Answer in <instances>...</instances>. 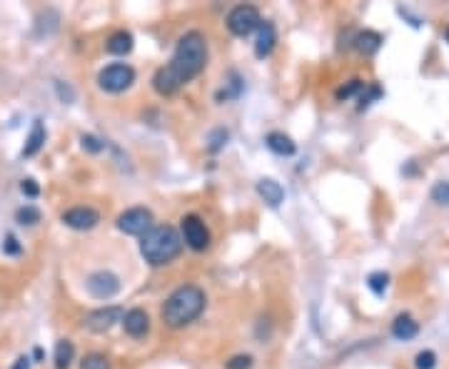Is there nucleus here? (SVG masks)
Returning <instances> with one entry per match:
<instances>
[{
  "label": "nucleus",
  "instance_id": "nucleus-1",
  "mask_svg": "<svg viewBox=\"0 0 449 369\" xmlns=\"http://www.w3.org/2000/svg\"><path fill=\"white\" fill-rule=\"evenodd\" d=\"M207 65V40L203 33L190 30L178 40V48L173 53V60L168 65H162L152 75V88L157 95L168 97L175 95L185 83L198 78Z\"/></svg>",
  "mask_w": 449,
  "mask_h": 369
},
{
  "label": "nucleus",
  "instance_id": "nucleus-22",
  "mask_svg": "<svg viewBox=\"0 0 449 369\" xmlns=\"http://www.w3.org/2000/svg\"><path fill=\"white\" fill-rule=\"evenodd\" d=\"M230 78H233V83L228 85V90H220V93H217V102L235 100V97H239V93H242V80H239L237 72H230Z\"/></svg>",
  "mask_w": 449,
  "mask_h": 369
},
{
  "label": "nucleus",
  "instance_id": "nucleus-15",
  "mask_svg": "<svg viewBox=\"0 0 449 369\" xmlns=\"http://www.w3.org/2000/svg\"><path fill=\"white\" fill-rule=\"evenodd\" d=\"M419 332V324L414 322L412 315H407V312H402V315L395 317V322H392V334H395L397 340L407 342L412 340V337H417Z\"/></svg>",
  "mask_w": 449,
  "mask_h": 369
},
{
  "label": "nucleus",
  "instance_id": "nucleus-19",
  "mask_svg": "<svg viewBox=\"0 0 449 369\" xmlns=\"http://www.w3.org/2000/svg\"><path fill=\"white\" fill-rule=\"evenodd\" d=\"M53 359H55V369H70L72 359H75V345L70 340H58Z\"/></svg>",
  "mask_w": 449,
  "mask_h": 369
},
{
  "label": "nucleus",
  "instance_id": "nucleus-7",
  "mask_svg": "<svg viewBox=\"0 0 449 369\" xmlns=\"http://www.w3.org/2000/svg\"><path fill=\"white\" fill-rule=\"evenodd\" d=\"M118 230L135 237H145L152 230V212L148 207H130L118 217Z\"/></svg>",
  "mask_w": 449,
  "mask_h": 369
},
{
  "label": "nucleus",
  "instance_id": "nucleus-6",
  "mask_svg": "<svg viewBox=\"0 0 449 369\" xmlns=\"http://www.w3.org/2000/svg\"><path fill=\"white\" fill-rule=\"evenodd\" d=\"M180 230H182V240L190 250L195 252H205L210 247V230L203 222V217L198 214H185L180 220Z\"/></svg>",
  "mask_w": 449,
  "mask_h": 369
},
{
  "label": "nucleus",
  "instance_id": "nucleus-23",
  "mask_svg": "<svg viewBox=\"0 0 449 369\" xmlns=\"http://www.w3.org/2000/svg\"><path fill=\"white\" fill-rule=\"evenodd\" d=\"M80 369H110V359L100 352H90L80 362Z\"/></svg>",
  "mask_w": 449,
  "mask_h": 369
},
{
  "label": "nucleus",
  "instance_id": "nucleus-13",
  "mask_svg": "<svg viewBox=\"0 0 449 369\" xmlns=\"http://www.w3.org/2000/svg\"><path fill=\"white\" fill-rule=\"evenodd\" d=\"M265 145H267L269 152H275L280 157H292L297 152V145L292 143V137L285 135V132H269L265 137Z\"/></svg>",
  "mask_w": 449,
  "mask_h": 369
},
{
  "label": "nucleus",
  "instance_id": "nucleus-21",
  "mask_svg": "<svg viewBox=\"0 0 449 369\" xmlns=\"http://www.w3.org/2000/svg\"><path fill=\"white\" fill-rule=\"evenodd\" d=\"M367 287H370L377 297H382L389 287V274L387 272H372L370 277H367Z\"/></svg>",
  "mask_w": 449,
  "mask_h": 369
},
{
  "label": "nucleus",
  "instance_id": "nucleus-8",
  "mask_svg": "<svg viewBox=\"0 0 449 369\" xmlns=\"http://www.w3.org/2000/svg\"><path fill=\"white\" fill-rule=\"evenodd\" d=\"M85 287L95 299H110L120 292V277L110 269H97L88 277Z\"/></svg>",
  "mask_w": 449,
  "mask_h": 369
},
{
  "label": "nucleus",
  "instance_id": "nucleus-25",
  "mask_svg": "<svg viewBox=\"0 0 449 369\" xmlns=\"http://www.w3.org/2000/svg\"><path fill=\"white\" fill-rule=\"evenodd\" d=\"M228 130H222V127H217V130H212L210 132V145H207V150L210 152H220L225 145H228Z\"/></svg>",
  "mask_w": 449,
  "mask_h": 369
},
{
  "label": "nucleus",
  "instance_id": "nucleus-9",
  "mask_svg": "<svg viewBox=\"0 0 449 369\" xmlns=\"http://www.w3.org/2000/svg\"><path fill=\"white\" fill-rule=\"evenodd\" d=\"M123 317H125V312H123V307H100V310H93L88 317H85V327L90 329V332L95 334H102L108 332V329H113L118 322H123Z\"/></svg>",
  "mask_w": 449,
  "mask_h": 369
},
{
  "label": "nucleus",
  "instance_id": "nucleus-4",
  "mask_svg": "<svg viewBox=\"0 0 449 369\" xmlns=\"http://www.w3.org/2000/svg\"><path fill=\"white\" fill-rule=\"evenodd\" d=\"M132 83H135V70H132L130 65H125V63H113V65L102 68L100 75H97V85H100V90L113 93V95L125 93Z\"/></svg>",
  "mask_w": 449,
  "mask_h": 369
},
{
  "label": "nucleus",
  "instance_id": "nucleus-14",
  "mask_svg": "<svg viewBox=\"0 0 449 369\" xmlns=\"http://www.w3.org/2000/svg\"><path fill=\"white\" fill-rule=\"evenodd\" d=\"M258 195L262 197L269 207H280L282 200H285V190H282V184L277 182V180H272V178L260 180V182H258Z\"/></svg>",
  "mask_w": 449,
  "mask_h": 369
},
{
  "label": "nucleus",
  "instance_id": "nucleus-16",
  "mask_svg": "<svg viewBox=\"0 0 449 369\" xmlns=\"http://www.w3.org/2000/svg\"><path fill=\"white\" fill-rule=\"evenodd\" d=\"M354 48L362 55H375L382 48V36L375 33V30H365V33H357L354 36Z\"/></svg>",
  "mask_w": 449,
  "mask_h": 369
},
{
  "label": "nucleus",
  "instance_id": "nucleus-34",
  "mask_svg": "<svg viewBox=\"0 0 449 369\" xmlns=\"http://www.w3.org/2000/svg\"><path fill=\"white\" fill-rule=\"evenodd\" d=\"M447 40H449V28H447Z\"/></svg>",
  "mask_w": 449,
  "mask_h": 369
},
{
  "label": "nucleus",
  "instance_id": "nucleus-17",
  "mask_svg": "<svg viewBox=\"0 0 449 369\" xmlns=\"http://www.w3.org/2000/svg\"><path fill=\"white\" fill-rule=\"evenodd\" d=\"M42 143H45V127H42L40 120H36L33 123V127H30V135L25 137V148H23V157H33L40 152Z\"/></svg>",
  "mask_w": 449,
  "mask_h": 369
},
{
  "label": "nucleus",
  "instance_id": "nucleus-31",
  "mask_svg": "<svg viewBox=\"0 0 449 369\" xmlns=\"http://www.w3.org/2000/svg\"><path fill=\"white\" fill-rule=\"evenodd\" d=\"M20 190H23V195H28V197L40 195V187H38V182H36V180H30V178L20 182Z\"/></svg>",
  "mask_w": 449,
  "mask_h": 369
},
{
  "label": "nucleus",
  "instance_id": "nucleus-32",
  "mask_svg": "<svg viewBox=\"0 0 449 369\" xmlns=\"http://www.w3.org/2000/svg\"><path fill=\"white\" fill-rule=\"evenodd\" d=\"M3 250H6L8 255H18V252H20L18 240L13 237V235H8V237H6V244H3Z\"/></svg>",
  "mask_w": 449,
  "mask_h": 369
},
{
  "label": "nucleus",
  "instance_id": "nucleus-28",
  "mask_svg": "<svg viewBox=\"0 0 449 369\" xmlns=\"http://www.w3.org/2000/svg\"><path fill=\"white\" fill-rule=\"evenodd\" d=\"M379 95H382V90H379L377 85H367V88L362 90V95H359V102H362V105H359V110H362V107H367V105H372V102L377 100Z\"/></svg>",
  "mask_w": 449,
  "mask_h": 369
},
{
  "label": "nucleus",
  "instance_id": "nucleus-5",
  "mask_svg": "<svg viewBox=\"0 0 449 369\" xmlns=\"http://www.w3.org/2000/svg\"><path fill=\"white\" fill-rule=\"evenodd\" d=\"M260 25H262V18H260V10L255 6H247L245 3V6H235L228 13V30L235 38H247Z\"/></svg>",
  "mask_w": 449,
  "mask_h": 369
},
{
  "label": "nucleus",
  "instance_id": "nucleus-20",
  "mask_svg": "<svg viewBox=\"0 0 449 369\" xmlns=\"http://www.w3.org/2000/svg\"><path fill=\"white\" fill-rule=\"evenodd\" d=\"M15 222L23 227H33L40 222V210L33 207V205H23V207L15 210Z\"/></svg>",
  "mask_w": 449,
  "mask_h": 369
},
{
  "label": "nucleus",
  "instance_id": "nucleus-10",
  "mask_svg": "<svg viewBox=\"0 0 449 369\" xmlns=\"http://www.w3.org/2000/svg\"><path fill=\"white\" fill-rule=\"evenodd\" d=\"M60 220H63V225L65 227H70V230L85 233V230L97 227V222H100V212H97L95 207H85V205H80V207L65 210V212L60 214Z\"/></svg>",
  "mask_w": 449,
  "mask_h": 369
},
{
  "label": "nucleus",
  "instance_id": "nucleus-2",
  "mask_svg": "<svg viewBox=\"0 0 449 369\" xmlns=\"http://www.w3.org/2000/svg\"><path fill=\"white\" fill-rule=\"evenodd\" d=\"M205 292L198 285H182L165 299L162 304V322L168 324L170 329H180L187 327L192 322L198 320L205 310Z\"/></svg>",
  "mask_w": 449,
  "mask_h": 369
},
{
  "label": "nucleus",
  "instance_id": "nucleus-30",
  "mask_svg": "<svg viewBox=\"0 0 449 369\" xmlns=\"http://www.w3.org/2000/svg\"><path fill=\"white\" fill-rule=\"evenodd\" d=\"M80 143H83V150H88V152H100L105 148L102 140H97L95 135H80Z\"/></svg>",
  "mask_w": 449,
  "mask_h": 369
},
{
  "label": "nucleus",
  "instance_id": "nucleus-11",
  "mask_svg": "<svg viewBox=\"0 0 449 369\" xmlns=\"http://www.w3.org/2000/svg\"><path fill=\"white\" fill-rule=\"evenodd\" d=\"M123 327H125V332L130 334V337H135V340H143L145 334L150 332V317L145 310H140V307H135V310L125 312V317H123Z\"/></svg>",
  "mask_w": 449,
  "mask_h": 369
},
{
  "label": "nucleus",
  "instance_id": "nucleus-26",
  "mask_svg": "<svg viewBox=\"0 0 449 369\" xmlns=\"http://www.w3.org/2000/svg\"><path fill=\"white\" fill-rule=\"evenodd\" d=\"M414 367L417 369H434L437 367V354H434L432 350L419 352L417 357H414Z\"/></svg>",
  "mask_w": 449,
  "mask_h": 369
},
{
  "label": "nucleus",
  "instance_id": "nucleus-33",
  "mask_svg": "<svg viewBox=\"0 0 449 369\" xmlns=\"http://www.w3.org/2000/svg\"><path fill=\"white\" fill-rule=\"evenodd\" d=\"M10 369H30V357H28V354H20V357L13 362Z\"/></svg>",
  "mask_w": 449,
  "mask_h": 369
},
{
  "label": "nucleus",
  "instance_id": "nucleus-3",
  "mask_svg": "<svg viewBox=\"0 0 449 369\" xmlns=\"http://www.w3.org/2000/svg\"><path fill=\"white\" fill-rule=\"evenodd\" d=\"M182 250V240H180L178 230L170 225H157L152 227L143 240H140V255L150 267H162L170 265Z\"/></svg>",
  "mask_w": 449,
  "mask_h": 369
},
{
  "label": "nucleus",
  "instance_id": "nucleus-27",
  "mask_svg": "<svg viewBox=\"0 0 449 369\" xmlns=\"http://www.w3.org/2000/svg\"><path fill=\"white\" fill-rule=\"evenodd\" d=\"M432 200L437 205H447L449 207V182L447 180H442V182H437L432 187Z\"/></svg>",
  "mask_w": 449,
  "mask_h": 369
},
{
  "label": "nucleus",
  "instance_id": "nucleus-12",
  "mask_svg": "<svg viewBox=\"0 0 449 369\" xmlns=\"http://www.w3.org/2000/svg\"><path fill=\"white\" fill-rule=\"evenodd\" d=\"M277 45V30L272 23H262L258 28V40H255V55L258 58H267Z\"/></svg>",
  "mask_w": 449,
  "mask_h": 369
},
{
  "label": "nucleus",
  "instance_id": "nucleus-18",
  "mask_svg": "<svg viewBox=\"0 0 449 369\" xmlns=\"http://www.w3.org/2000/svg\"><path fill=\"white\" fill-rule=\"evenodd\" d=\"M105 50L110 55H127L132 50V36L127 30H115L113 36L108 38V42H105Z\"/></svg>",
  "mask_w": 449,
  "mask_h": 369
},
{
  "label": "nucleus",
  "instance_id": "nucleus-29",
  "mask_svg": "<svg viewBox=\"0 0 449 369\" xmlns=\"http://www.w3.org/2000/svg\"><path fill=\"white\" fill-rule=\"evenodd\" d=\"M250 367H252L250 354H235L230 362H225V369H250Z\"/></svg>",
  "mask_w": 449,
  "mask_h": 369
},
{
  "label": "nucleus",
  "instance_id": "nucleus-24",
  "mask_svg": "<svg viewBox=\"0 0 449 369\" xmlns=\"http://www.w3.org/2000/svg\"><path fill=\"white\" fill-rule=\"evenodd\" d=\"M365 88H367V85L362 83V80H349L347 85H342V88L337 90L335 95H337V100H349V97L357 95V93H362Z\"/></svg>",
  "mask_w": 449,
  "mask_h": 369
}]
</instances>
